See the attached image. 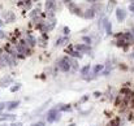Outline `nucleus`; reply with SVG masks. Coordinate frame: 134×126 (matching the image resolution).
Wrapping results in <instances>:
<instances>
[{
  "label": "nucleus",
  "mask_w": 134,
  "mask_h": 126,
  "mask_svg": "<svg viewBox=\"0 0 134 126\" xmlns=\"http://www.w3.org/2000/svg\"><path fill=\"white\" fill-rule=\"evenodd\" d=\"M57 65H59V69L63 70V72H69L70 70V60L68 57L60 59L59 62H57Z\"/></svg>",
  "instance_id": "obj_1"
},
{
  "label": "nucleus",
  "mask_w": 134,
  "mask_h": 126,
  "mask_svg": "<svg viewBox=\"0 0 134 126\" xmlns=\"http://www.w3.org/2000/svg\"><path fill=\"white\" fill-rule=\"evenodd\" d=\"M44 7H46V12L52 16L53 12L56 11V2H55V0H47Z\"/></svg>",
  "instance_id": "obj_2"
},
{
  "label": "nucleus",
  "mask_w": 134,
  "mask_h": 126,
  "mask_svg": "<svg viewBox=\"0 0 134 126\" xmlns=\"http://www.w3.org/2000/svg\"><path fill=\"white\" fill-rule=\"evenodd\" d=\"M57 120H60V113H57L56 109H51L47 113V121L48 122H53V121H57Z\"/></svg>",
  "instance_id": "obj_3"
},
{
  "label": "nucleus",
  "mask_w": 134,
  "mask_h": 126,
  "mask_svg": "<svg viewBox=\"0 0 134 126\" xmlns=\"http://www.w3.org/2000/svg\"><path fill=\"white\" fill-rule=\"evenodd\" d=\"M76 50L81 53H87V52H90V47L87 46V44H77L76 46Z\"/></svg>",
  "instance_id": "obj_4"
},
{
  "label": "nucleus",
  "mask_w": 134,
  "mask_h": 126,
  "mask_svg": "<svg viewBox=\"0 0 134 126\" xmlns=\"http://www.w3.org/2000/svg\"><path fill=\"white\" fill-rule=\"evenodd\" d=\"M116 17H117V20H118L120 22H122V21L125 20V17H126V12H125L124 9H117V11H116Z\"/></svg>",
  "instance_id": "obj_5"
},
{
  "label": "nucleus",
  "mask_w": 134,
  "mask_h": 126,
  "mask_svg": "<svg viewBox=\"0 0 134 126\" xmlns=\"http://www.w3.org/2000/svg\"><path fill=\"white\" fill-rule=\"evenodd\" d=\"M16 120V116L15 114H11V113H7V114H2L0 116V121H15Z\"/></svg>",
  "instance_id": "obj_6"
},
{
  "label": "nucleus",
  "mask_w": 134,
  "mask_h": 126,
  "mask_svg": "<svg viewBox=\"0 0 134 126\" xmlns=\"http://www.w3.org/2000/svg\"><path fill=\"white\" fill-rule=\"evenodd\" d=\"M11 82H12V78H11V77H4V78L0 79V86L5 87V86H8V83H11Z\"/></svg>",
  "instance_id": "obj_7"
},
{
  "label": "nucleus",
  "mask_w": 134,
  "mask_h": 126,
  "mask_svg": "<svg viewBox=\"0 0 134 126\" xmlns=\"http://www.w3.org/2000/svg\"><path fill=\"white\" fill-rule=\"evenodd\" d=\"M18 105H20V101H18V100H17V101H9V103H7V108H8L9 110L17 108Z\"/></svg>",
  "instance_id": "obj_8"
},
{
  "label": "nucleus",
  "mask_w": 134,
  "mask_h": 126,
  "mask_svg": "<svg viewBox=\"0 0 134 126\" xmlns=\"http://www.w3.org/2000/svg\"><path fill=\"white\" fill-rule=\"evenodd\" d=\"M104 26L107 29V34H112V25H111V22H108L107 20H104Z\"/></svg>",
  "instance_id": "obj_9"
},
{
  "label": "nucleus",
  "mask_w": 134,
  "mask_h": 126,
  "mask_svg": "<svg viewBox=\"0 0 134 126\" xmlns=\"http://www.w3.org/2000/svg\"><path fill=\"white\" fill-rule=\"evenodd\" d=\"M94 16H95L94 9H87V11H86V13H85V17H86V18H92Z\"/></svg>",
  "instance_id": "obj_10"
},
{
  "label": "nucleus",
  "mask_w": 134,
  "mask_h": 126,
  "mask_svg": "<svg viewBox=\"0 0 134 126\" xmlns=\"http://www.w3.org/2000/svg\"><path fill=\"white\" fill-rule=\"evenodd\" d=\"M89 70H90V65H86V66H83V68L81 69V74H83V75H85V74H87V72H89Z\"/></svg>",
  "instance_id": "obj_11"
},
{
  "label": "nucleus",
  "mask_w": 134,
  "mask_h": 126,
  "mask_svg": "<svg viewBox=\"0 0 134 126\" xmlns=\"http://www.w3.org/2000/svg\"><path fill=\"white\" fill-rule=\"evenodd\" d=\"M100 70H103V65H96V66L94 68V74H98Z\"/></svg>",
  "instance_id": "obj_12"
},
{
  "label": "nucleus",
  "mask_w": 134,
  "mask_h": 126,
  "mask_svg": "<svg viewBox=\"0 0 134 126\" xmlns=\"http://www.w3.org/2000/svg\"><path fill=\"white\" fill-rule=\"evenodd\" d=\"M82 39H83V42H86V44H87V46L91 43V38H90V37H83Z\"/></svg>",
  "instance_id": "obj_13"
},
{
  "label": "nucleus",
  "mask_w": 134,
  "mask_h": 126,
  "mask_svg": "<svg viewBox=\"0 0 134 126\" xmlns=\"http://www.w3.org/2000/svg\"><path fill=\"white\" fill-rule=\"evenodd\" d=\"M28 39H29V42H30V44H31V46H34V44H35V39H34L33 37H30V35H29V37H28Z\"/></svg>",
  "instance_id": "obj_14"
},
{
  "label": "nucleus",
  "mask_w": 134,
  "mask_h": 126,
  "mask_svg": "<svg viewBox=\"0 0 134 126\" xmlns=\"http://www.w3.org/2000/svg\"><path fill=\"white\" fill-rule=\"evenodd\" d=\"M69 53H72V55H73V56H76V57H77V56H78V57L81 56V53H79L78 51H69Z\"/></svg>",
  "instance_id": "obj_15"
},
{
  "label": "nucleus",
  "mask_w": 134,
  "mask_h": 126,
  "mask_svg": "<svg viewBox=\"0 0 134 126\" xmlns=\"http://www.w3.org/2000/svg\"><path fill=\"white\" fill-rule=\"evenodd\" d=\"M64 40H65V38H60V39H57V40H56V46H60L61 42H64Z\"/></svg>",
  "instance_id": "obj_16"
},
{
  "label": "nucleus",
  "mask_w": 134,
  "mask_h": 126,
  "mask_svg": "<svg viewBox=\"0 0 134 126\" xmlns=\"http://www.w3.org/2000/svg\"><path fill=\"white\" fill-rule=\"evenodd\" d=\"M4 108H7V103H0V110H3Z\"/></svg>",
  "instance_id": "obj_17"
},
{
  "label": "nucleus",
  "mask_w": 134,
  "mask_h": 126,
  "mask_svg": "<svg viewBox=\"0 0 134 126\" xmlns=\"http://www.w3.org/2000/svg\"><path fill=\"white\" fill-rule=\"evenodd\" d=\"M20 85H17V86H15V87H12V91H17V90H20Z\"/></svg>",
  "instance_id": "obj_18"
},
{
  "label": "nucleus",
  "mask_w": 134,
  "mask_h": 126,
  "mask_svg": "<svg viewBox=\"0 0 134 126\" xmlns=\"http://www.w3.org/2000/svg\"><path fill=\"white\" fill-rule=\"evenodd\" d=\"M11 126H22V123H21V122H13Z\"/></svg>",
  "instance_id": "obj_19"
},
{
  "label": "nucleus",
  "mask_w": 134,
  "mask_h": 126,
  "mask_svg": "<svg viewBox=\"0 0 134 126\" xmlns=\"http://www.w3.org/2000/svg\"><path fill=\"white\" fill-rule=\"evenodd\" d=\"M4 37H5V33H4V31H2V30H0V39H3Z\"/></svg>",
  "instance_id": "obj_20"
},
{
  "label": "nucleus",
  "mask_w": 134,
  "mask_h": 126,
  "mask_svg": "<svg viewBox=\"0 0 134 126\" xmlns=\"http://www.w3.org/2000/svg\"><path fill=\"white\" fill-rule=\"evenodd\" d=\"M129 9H130V12H133V13H134V4H131V5L129 7Z\"/></svg>",
  "instance_id": "obj_21"
},
{
  "label": "nucleus",
  "mask_w": 134,
  "mask_h": 126,
  "mask_svg": "<svg viewBox=\"0 0 134 126\" xmlns=\"http://www.w3.org/2000/svg\"><path fill=\"white\" fill-rule=\"evenodd\" d=\"M64 31H65V34H69V29H68V27H65Z\"/></svg>",
  "instance_id": "obj_22"
},
{
  "label": "nucleus",
  "mask_w": 134,
  "mask_h": 126,
  "mask_svg": "<svg viewBox=\"0 0 134 126\" xmlns=\"http://www.w3.org/2000/svg\"><path fill=\"white\" fill-rule=\"evenodd\" d=\"M87 97H89V96H83V97H82V101H86V100H87Z\"/></svg>",
  "instance_id": "obj_23"
},
{
  "label": "nucleus",
  "mask_w": 134,
  "mask_h": 126,
  "mask_svg": "<svg viewBox=\"0 0 134 126\" xmlns=\"http://www.w3.org/2000/svg\"><path fill=\"white\" fill-rule=\"evenodd\" d=\"M34 126H43V122H39V123H37V125H34Z\"/></svg>",
  "instance_id": "obj_24"
},
{
  "label": "nucleus",
  "mask_w": 134,
  "mask_h": 126,
  "mask_svg": "<svg viewBox=\"0 0 134 126\" xmlns=\"http://www.w3.org/2000/svg\"><path fill=\"white\" fill-rule=\"evenodd\" d=\"M64 2H65V3H68V4H70V3H72V0H64Z\"/></svg>",
  "instance_id": "obj_25"
},
{
  "label": "nucleus",
  "mask_w": 134,
  "mask_h": 126,
  "mask_svg": "<svg viewBox=\"0 0 134 126\" xmlns=\"http://www.w3.org/2000/svg\"><path fill=\"white\" fill-rule=\"evenodd\" d=\"M87 2H90V3H95L96 0H87Z\"/></svg>",
  "instance_id": "obj_26"
},
{
  "label": "nucleus",
  "mask_w": 134,
  "mask_h": 126,
  "mask_svg": "<svg viewBox=\"0 0 134 126\" xmlns=\"http://www.w3.org/2000/svg\"><path fill=\"white\" fill-rule=\"evenodd\" d=\"M0 126H8V125H7V123H5V125H0Z\"/></svg>",
  "instance_id": "obj_27"
},
{
  "label": "nucleus",
  "mask_w": 134,
  "mask_h": 126,
  "mask_svg": "<svg viewBox=\"0 0 134 126\" xmlns=\"http://www.w3.org/2000/svg\"><path fill=\"white\" fill-rule=\"evenodd\" d=\"M0 26H2V22H0Z\"/></svg>",
  "instance_id": "obj_28"
}]
</instances>
